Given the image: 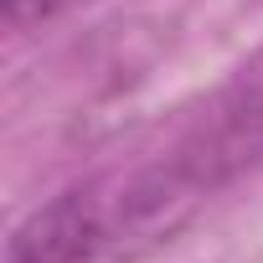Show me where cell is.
<instances>
[{
    "instance_id": "6da1fadb",
    "label": "cell",
    "mask_w": 263,
    "mask_h": 263,
    "mask_svg": "<svg viewBox=\"0 0 263 263\" xmlns=\"http://www.w3.org/2000/svg\"><path fill=\"white\" fill-rule=\"evenodd\" d=\"M232 176L186 124L165 150L98 171L26 212L6 242V263H145Z\"/></svg>"
},
{
    "instance_id": "3957f363",
    "label": "cell",
    "mask_w": 263,
    "mask_h": 263,
    "mask_svg": "<svg viewBox=\"0 0 263 263\" xmlns=\"http://www.w3.org/2000/svg\"><path fill=\"white\" fill-rule=\"evenodd\" d=\"M72 0H6V21L21 31V26H36V21H52L57 11H67Z\"/></svg>"
},
{
    "instance_id": "7a4b0ae2",
    "label": "cell",
    "mask_w": 263,
    "mask_h": 263,
    "mask_svg": "<svg viewBox=\"0 0 263 263\" xmlns=\"http://www.w3.org/2000/svg\"><path fill=\"white\" fill-rule=\"evenodd\" d=\"M206 124L217 129V140H227L222 150L232 160H242L237 171H253L263 165V67L242 72L232 88H222L206 108Z\"/></svg>"
}]
</instances>
